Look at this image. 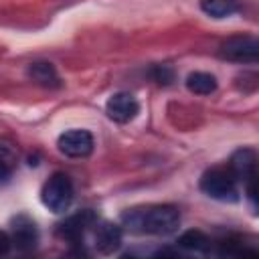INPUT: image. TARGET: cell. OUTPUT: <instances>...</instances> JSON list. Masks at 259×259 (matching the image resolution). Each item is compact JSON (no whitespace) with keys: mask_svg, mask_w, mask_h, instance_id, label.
Returning <instances> with one entry per match:
<instances>
[{"mask_svg":"<svg viewBox=\"0 0 259 259\" xmlns=\"http://www.w3.org/2000/svg\"><path fill=\"white\" fill-rule=\"evenodd\" d=\"M121 227L136 235H170L180 227V210L174 204L136 206L121 214Z\"/></svg>","mask_w":259,"mask_h":259,"instance_id":"1","label":"cell"},{"mask_svg":"<svg viewBox=\"0 0 259 259\" xmlns=\"http://www.w3.org/2000/svg\"><path fill=\"white\" fill-rule=\"evenodd\" d=\"M75 198V186L65 172H55L40 188V202L55 214H63L69 210Z\"/></svg>","mask_w":259,"mask_h":259,"instance_id":"2","label":"cell"},{"mask_svg":"<svg viewBox=\"0 0 259 259\" xmlns=\"http://www.w3.org/2000/svg\"><path fill=\"white\" fill-rule=\"evenodd\" d=\"M198 186L206 196L221 202H235L239 198L237 178L229 168H210L202 172Z\"/></svg>","mask_w":259,"mask_h":259,"instance_id":"3","label":"cell"},{"mask_svg":"<svg viewBox=\"0 0 259 259\" xmlns=\"http://www.w3.org/2000/svg\"><path fill=\"white\" fill-rule=\"evenodd\" d=\"M219 57L223 61L255 65L259 59V40L255 36H231L219 47Z\"/></svg>","mask_w":259,"mask_h":259,"instance_id":"4","label":"cell"},{"mask_svg":"<svg viewBox=\"0 0 259 259\" xmlns=\"http://www.w3.org/2000/svg\"><path fill=\"white\" fill-rule=\"evenodd\" d=\"M57 148L67 158H87L95 148V140L87 130H67L57 138Z\"/></svg>","mask_w":259,"mask_h":259,"instance_id":"5","label":"cell"},{"mask_svg":"<svg viewBox=\"0 0 259 259\" xmlns=\"http://www.w3.org/2000/svg\"><path fill=\"white\" fill-rule=\"evenodd\" d=\"M93 233V247L101 255H113L119 251L123 243V229L121 225L109 223V221H95L91 227Z\"/></svg>","mask_w":259,"mask_h":259,"instance_id":"6","label":"cell"},{"mask_svg":"<svg viewBox=\"0 0 259 259\" xmlns=\"http://www.w3.org/2000/svg\"><path fill=\"white\" fill-rule=\"evenodd\" d=\"M95 221H97L95 212H93L91 208H83V210H79V212L67 217V219L57 227V235H59L61 239L69 241V243L79 245V243H83L85 233L91 231V227H93Z\"/></svg>","mask_w":259,"mask_h":259,"instance_id":"7","label":"cell"},{"mask_svg":"<svg viewBox=\"0 0 259 259\" xmlns=\"http://www.w3.org/2000/svg\"><path fill=\"white\" fill-rule=\"evenodd\" d=\"M105 113L111 121L115 123H130L132 119H136V115L140 113V103L138 99L127 93V91H117L113 93L107 103H105Z\"/></svg>","mask_w":259,"mask_h":259,"instance_id":"8","label":"cell"},{"mask_svg":"<svg viewBox=\"0 0 259 259\" xmlns=\"http://www.w3.org/2000/svg\"><path fill=\"white\" fill-rule=\"evenodd\" d=\"M10 243L18 251H32L38 243V229L26 214H18L10 221Z\"/></svg>","mask_w":259,"mask_h":259,"instance_id":"9","label":"cell"},{"mask_svg":"<svg viewBox=\"0 0 259 259\" xmlns=\"http://www.w3.org/2000/svg\"><path fill=\"white\" fill-rule=\"evenodd\" d=\"M229 170L237 178V182L251 184L257 178V152L253 148L237 150L229 160Z\"/></svg>","mask_w":259,"mask_h":259,"instance_id":"10","label":"cell"},{"mask_svg":"<svg viewBox=\"0 0 259 259\" xmlns=\"http://www.w3.org/2000/svg\"><path fill=\"white\" fill-rule=\"evenodd\" d=\"M26 75H28L34 83H38V85H42V87H49V89L61 87V77H59L55 65L49 63V61L30 63L28 69H26Z\"/></svg>","mask_w":259,"mask_h":259,"instance_id":"11","label":"cell"},{"mask_svg":"<svg viewBox=\"0 0 259 259\" xmlns=\"http://www.w3.org/2000/svg\"><path fill=\"white\" fill-rule=\"evenodd\" d=\"M186 89L194 95H210L217 91L219 83H217V77L206 73V71H194L186 77Z\"/></svg>","mask_w":259,"mask_h":259,"instance_id":"12","label":"cell"},{"mask_svg":"<svg viewBox=\"0 0 259 259\" xmlns=\"http://www.w3.org/2000/svg\"><path fill=\"white\" fill-rule=\"evenodd\" d=\"M176 245L180 249H186V251H194V253H210L212 251V241L202 233V231H196V229H190L186 233H182L176 241Z\"/></svg>","mask_w":259,"mask_h":259,"instance_id":"13","label":"cell"},{"mask_svg":"<svg viewBox=\"0 0 259 259\" xmlns=\"http://www.w3.org/2000/svg\"><path fill=\"white\" fill-rule=\"evenodd\" d=\"M241 4L239 0H200V10L210 18H229L235 12H239Z\"/></svg>","mask_w":259,"mask_h":259,"instance_id":"14","label":"cell"},{"mask_svg":"<svg viewBox=\"0 0 259 259\" xmlns=\"http://www.w3.org/2000/svg\"><path fill=\"white\" fill-rule=\"evenodd\" d=\"M12 162H14V150L0 142V180H8L12 176Z\"/></svg>","mask_w":259,"mask_h":259,"instance_id":"15","label":"cell"},{"mask_svg":"<svg viewBox=\"0 0 259 259\" xmlns=\"http://www.w3.org/2000/svg\"><path fill=\"white\" fill-rule=\"evenodd\" d=\"M150 75H152V79H154L156 83H160V85H170V83L174 81V71H172L170 65H156V67L150 71Z\"/></svg>","mask_w":259,"mask_h":259,"instance_id":"16","label":"cell"},{"mask_svg":"<svg viewBox=\"0 0 259 259\" xmlns=\"http://www.w3.org/2000/svg\"><path fill=\"white\" fill-rule=\"evenodd\" d=\"M10 247H12V243H10V235L4 233V231H0V255H6V253L10 251Z\"/></svg>","mask_w":259,"mask_h":259,"instance_id":"17","label":"cell"}]
</instances>
